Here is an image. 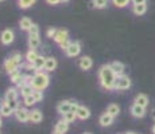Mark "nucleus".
Masks as SVG:
<instances>
[{
	"label": "nucleus",
	"mask_w": 155,
	"mask_h": 134,
	"mask_svg": "<svg viewBox=\"0 0 155 134\" xmlns=\"http://www.w3.org/2000/svg\"><path fill=\"white\" fill-rule=\"evenodd\" d=\"M32 24H34V23L31 22V19H30V17H22V19H20V22H19V26H20V28H22L23 31H28V30L31 28Z\"/></svg>",
	"instance_id": "393cba45"
},
{
	"label": "nucleus",
	"mask_w": 155,
	"mask_h": 134,
	"mask_svg": "<svg viewBox=\"0 0 155 134\" xmlns=\"http://www.w3.org/2000/svg\"><path fill=\"white\" fill-rule=\"evenodd\" d=\"M19 89H15V87H10L7 91H5L4 95V101H15L18 99V95H19Z\"/></svg>",
	"instance_id": "aec40b11"
},
{
	"label": "nucleus",
	"mask_w": 155,
	"mask_h": 134,
	"mask_svg": "<svg viewBox=\"0 0 155 134\" xmlns=\"http://www.w3.org/2000/svg\"><path fill=\"white\" fill-rule=\"evenodd\" d=\"M35 2H37V0H19L18 5H19V8H22V10H27L31 5L35 4Z\"/></svg>",
	"instance_id": "c85d7f7f"
},
{
	"label": "nucleus",
	"mask_w": 155,
	"mask_h": 134,
	"mask_svg": "<svg viewBox=\"0 0 155 134\" xmlns=\"http://www.w3.org/2000/svg\"><path fill=\"white\" fill-rule=\"evenodd\" d=\"M2 125H3V121H2V115H0V127H2Z\"/></svg>",
	"instance_id": "79ce46f5"
},
{
	"label": "nucleus",
	"mask_w": 155,
	"mask_h": 134,
	"mask_svg": "<svg viewBox=\"0 0 155 134\" xmlns=\"http://www.w3.org/2000/svg\"><path fill=\"white\" fill-rule=\"evenodd\" d=\"M57 111L61 115L71 111V101H62V102H59L58 105H57Z\"/></svg>",
	"instance_id": "1a4fd4ad"
},
{
	"label": "nucleus",
	"mask_w": 155,
	"mask_h": 134,
	"mask_svg": "<svg viewBox=\"0 0 155 134\" xmlns=\"http://www.w3.org/2000/svg\"><path fill=\"white\" fill-rule=\"evenodd\" d=\"M134 103H136V105L142 106V107H147L148 103H150V99H148V97L146 94H138L135 97V101H134Z\"/></svg>",
	"instance_id": "6ab92c4d"
},
{
	"label": "nucleus",
	"mask_w": 155,
	"mask_h": 134,
	"mask_svg": "<svg viewBox=\"0 0 155 134\" xmlns=\"http://www.w3.org/2000/svg\"><path fill=\"white\" fill-rule=\"evenodd\" d=\"M62 0H46V3L47 4H50V5H57V4H59Z\"/></svg>",
	"instance_id": "58836bf2"
},
{
	"label": "nucleus",
	"mask_w": 155,
	"mask_h": 134,
	"mask_svg": "<svg viewBox=\"0 0 155 134\" xmlns=\"http://www.w3.org/2000/svg\"><path fill=\"white\" fill-rule=\"evenodd\" d=\"M14 114L19 122H23V123H25V122L30 121V111L26 109V107H19V109H16Z\"/></svg>",
	"instance_id": "0eeeda50"
},
{
	"label": "nucleus",
	"mask_w": 155,
	"mask_h": 134,
	"mask_svg": "<svg viewBox=\"0 0 155 134\" xmlns=\"http://www.w3.org/2000/svg\"><path fill=\"white\" fill-rule=\"evenodd\" d=\"M57 59L53 58V56H49V58H46V63H45V71L46 73H51V71H54L57 68Z\"/></svg>",
	"instance_id": "dca6fc26"
},
{
	"label": "nucleus",
	"mask_w": 155,
	"mask_h": 134,
	"mask_svg": "<svg viewBox=\"0 0 155 134\" xmlns=\"http://www.w3.org/2000/svg\"><path fill=\"white\" fill-rule=\"evenodd\" d=\"M32 95H34V98H35L37 102H41V101L43 99V93L42 91H39V90H35L34 93H32Z\"/></svg>",
	"instance_id": "f704fd0d"
},
{
	"label": "nucleus",
	"mask_w": 155,
	"mask_h": 134,
	"mask_svg": "<svg viewBox=\"0 0 155 134\" xmlns=\"http://www.w3.org/2000/svg\"><path fill=\"white\" fill-rule=\"evenodd\" d=\"M62 2H69V0H62Z\"/></svg>",
	"instance_id": "49530a36"
},
{
	"label": "nucleus",
	"mask_w": 155,
	"mask_h": 134,
	"mask_svg": "<svg viewBox=\"0 0 155 134\" xmlns=\"http://www.w3.org/2000/svg\"><path fill=\"white\" fill-rule=\"evenodd\" d=\"M50 78L47 75V73H43V71H38L32 75V80H31V86L35 89V90L43 91L45 89L49 86Z\"/></svg>",
	"instance_id": "f03ea898"
},
{
	"label": "nucleus",
	"mask_w": 155,
	"mask_h": 134,
	"mask_svg": "<svg viewBox=\"0 0 155 134\" xmlns=\"http://www.w3.org/2000/svg\"><path fill=\"white\" fill-rule=\"evenodd\" d=\"M99 79L103 89H105V90H115V83L117 76H116V74L113 73V70L111 68V64H104V66L100 67Z\"/></svg>",
	"instance_id": "f257e3e1"
},
{
	"label": "nucleus",
	"mask_w": 155,
	"mask_h": 134,
	"mask_svg": "<svg viewBox=\"0 0 155 134\" xmlns=\"http://www.w3.org/2000/svg\"><path fill=\"white\" fill-rule=\"evenodd\" d=\"M68 129H69V123L64 120H59L55 123V127H54V130H58V132H62V133H66Z\"/></svg>",
	"instance_id": "a878e982"
},
{
	"label": "nucleus",
	"mask_w": 155,
	"mask_h": 134,
	"mask_svg": "<svg viewBox=\"0 0 155 134\" xmlns=\"http://www.w3.org/2000/svg\"><path fill=\"white\" fill-rule=\"evenodd\" d=\"M153 134H155V123H154V126H153Z\"/></svg>",
	"instance_id": "37998d69"
},
{
	"label": "nucleus",
	"mask_w": 155,
	"mask_h": 134,
	"mask_svg": "<svg viewBox=\"0 0 155 134\" xmlns=\"http://www.w3.org/2000/svg\"><path fill=\"white\" fill-rule=\"evenodd\" d=\"M76 114H77V118H78V120L85 121V120H88V118L91 117V110H89L88 107L80 105L78 109H77V111H76Z\"/></svg>",
	"instance_id": "4468645a"
},
{
	"label": "nucleus",
	"mask_w": 155,
	"mask_h": 134,
	"mask_svg": "<svg viewBox=\"0 0 155 134\" xmlns=\"http://www.w3.org/2000/svg\"><path fill=\"white\" fill-rule=\"evenodd\" d=\"M23 74L20 73V71H16V73H14V74H11L10 75V79H11V82L12 83H15V85H18V83L20 82V80L23 79Z\"/></svg>",
	"instance_id": "7c9ffc66"
},
{
	"label": "nucleus",
	"mask_w": 155,
	"mask_h": 134,
	"mask_svg": "<svg viewBox=\"0 0 155 134\" xmlns=\"http://www.w3.org/2000/svg\"><path fill=\"white\" fill-rule=\"evenodd\" d=\"M23 102H25V106L26 107H30V106H34L35 103H37V101H35L34 95H30V97L23 98Z\"/></svg>",
	"instance_id": "473e14b6"
},
{
	"label": "nucleus",
	"mask_w": 155,
	"mask_h": 134,
	"mask_svg": "<svg viewBox=\"0 0 155 134\" xmlns=\"http://www.w3.org/2000/svg\"><path fill=\"white\" fill-rule=\"evenodd\" d=\"M132 12L136 16H142L147 12V4H132Z\"/></svg>",
	"instance_id": "4be33fe9"
},
{
	"label": "nucleus",
	"mask_w": 155,
	"mask_h": 134,
	"mask_svg": "<svg viewBox=\"0 0 155 134\" xmlns=\"http://www.w3.org/2000/svg\"><path fill=\"white\" fill-rule=\"evenodd\" d=\"M34 91H35V89L32 87L31 85H26V86H23L22 89H19V93H20V95H22L23 98L32 95V93H34Z\"/></svg>",
	"instance_id": "b1692460"
},
{
	"label": "nucleus",
	"mask_w": 155,
	"mask_h": 134,
	"mask_svg": "<svg viewBox=\"0 0 155 134\" xmlns=\"http://www.w3.org/2000/svg\"><path fill=\"white\" fill-rule=\"evenodd\" d=\"M70 43H71V42H70V40H66V42H64V43H62V44H59V47H61V48H62V50H66V48H68V47H69V46H70Z\"/></svg>",
	"instance_id": "4c0bfd02"
},
{
	"label": "nucleus",
	"mask_w": 155,
	"mask_h": 134,
	"mask_svg": "<svg viewBox=\"0 0 155 134\" xmlns=\"http://www.w3.org/2000/svg\"><path fill=\"white\" fill-rule=\"evenodd\" d=\"M0 2H3V0H0Z\"/></svg>",
	"instance_id": "de8ad7c7"
},
{
	"label": "nucleus",
	"mask_w": 155,
	"mask_h": 134,
	"mask_svg": "<svg viewBox=\"0 0 155 134\" xmlns=\"http://www.w3.org/2000/svg\"><path fill=\"white\" fill-rule=\"evenodd\" d=\"M38 56H39V54L37 52V50H30V51L26 54V61H27V63L32 64L38 59Z\"/></svg>",
	"instance_id": "cd10ccee"
},
{
	"label": "nucleus",
	"mask_w": 155,
	"mask_h": 134,
	"mask_svg": "<svg viewBox=\"0 0 155 134\" xmlns=\"http://www.w3.org/2000/svg\"><path fill=\"white\" fill-rule=\"evenodd\" d=\"M132 4H147V0H131Z\"/></svg>",
	"instance_id": "ea45409f"
},
{
	"label": "nucleus",
	"mask_w": 155,
	"mask_h": 134,
	"mask_svg": "<svg viewBox=\"0 0 155 134\" xmlns=\"http://www.w3.org/2000/svg\"><path fill=\"white\" fill-rule=\"evenodd\" d=\"M112 3H113V5H116L117 8H124L130 4L131 0H112Z\"/></svg>",
	"instance_id": "2f4dec72"
},
{
	"label": "nucleus",
	"mask_w": 155,
	"mask_h": 134,
	"mask_svg": "<svg viewBox=\"0 0 155 134\" xmlns=\"http://www.w3.org/2000/svg\"><path fill=\"white\" fill-rule=\"evenodd\" d=\"M92 66H93V61L91 56H81L78 59V67L81 70H91Z\"/></svg>",
	"instance_id": "f8f14e48"
},
{
	"label": "nucleus",
	"mask_w": 155,
	"mask_h": 134,
	"mask_svg": "<svg viewBox=\"0 0 155 134\" xmlns=\"http://www.w3.org/2000/svg\"><path fill=\"white\" fill-rule=\"evenodd\" d=\"M111 68L113 70V73L116 74V76L124 75V70H126V66H124L121 62H119V61L112 62V63H111Z\"/></svg>",
	"instance_id": "ddd939ff"
},
{
	"label": "nucleus",
	"mask_w": 155,
	"mask_h": 134,
	"mask_svg": "<svg viewBox=\"0 0 155 134\" xmlns=\"http://www.w3.org/2000/svg\"><path fill=\"white\" fill-rule=\"evenodd\" d=\"M19 66H20V64L18 63L15 59L11 58V56H10L8 59H5V61H4V70L7 71L8 75H11V74L16 73L18 68H19Z\"/></svg>",
	"instance_id": "39448f33"
},
{
	"label": "nucleus",
	"mask_w": 155,
	"mask_h": 134,
	"mask_svg": "<svg viewBox=\"0 0 155 134\" xmlns=\"http://www.w3.org/2000/svg\"><path fill=\"white\" fill-rule=\"evenodd\" d=\"M32 34H35V35H39V27H38L37 24H32L31 26V28L28 30V35H32Z\"/></svg>",
	"instance_id": "c9c22d12"
},
{
	"label": "nucleus",
	"mask_w": 155,
	"mask_h": 134,
	"mask_svg": "<svg viewBox=\"0 0 155 134\" xmlns=\"http://www.w3.org/2000/svg\"><path fill=\"white\" fill-rule=\"evenodd\" d=\"M80 52H81V43H80L78 40L71 42L70 46L65 50V54H66L69 58H74V56H77Z\"/></svg>",
	"instance_id": "20e7f679"
},
{
	"label": "nucleus",
	"mask_w": 155,
	"mask_h": 134,
	"mask_svg": "<svg viewBox=\"0 0 155 134\" xmlns=\"http://www.w3.org/2000/svg\"><path fill=\"white\" fill-rule=\"evenodd\" d=\"M84 134H92V133H88V132H86V133H84Z\"/></svg>",
	"instance_id": "a18cd8bd"
},
{
	"label": "nucleus",
	"mask_w": 155,
	"mask_h": 134,
	"mask_svg": "<svg viewBox=\"0 0 155 134\" xmlns=\"http://www.w3.org/2000/svg\"><path fill=\"white\" fill-rule=\"evenodd\" d=\"M131 86H132V80L130 79V76L121 75L117 76V79H116L115 90H128V89H131Z\"/></svg>",
	"instance_id": "7ed1b4c3"
},
{
	"label": "nucleus",
	"mask_w": 155,
	"mask_h": 134,
	"mask_svg": "<svg viewBox=\"0 0 155 134\" xmlns=\"http://www.w3.org/2000/svg\"><path fill=\"white\" fill-rule=\"evenodd\" d=\"M126 134H136V133H132V132H130V133H126Z\"/></svg>",
	"instance_id": "c03bdc74"
},
{
	"label": "nucleus",
	"mask_w": 155,
	"mask_h": 134,
	"mask_svg": "<svg viewBox=\"0 0 155 134\" xmlns=\"http://www.w3.org/2000/svg\"><path fill=\"white\" fill-rule=\"evenodd\" d=\"M41 44V39H39V35H28V47L30 50H37Z\"/></svg>",
	"instance_id": "f3484780"
},
{
	"label": "nucleus",
	"mask_w": 155,
	"mask_h": 134,
	"mask_svg": "<svg viewBox=\"0 0 155 134\" xmlns=\"http://www.w3.org/2000/svg\"><path fill=\"white\" fill-rule=\"evenodd\" d=\"M108 2L109 0H92L91 3H89V5H91L92 8H97V10H104V8L108 5Z\"/></svg>",
	"instance_id": "5701e85b"
},
{
	"label": "nucleus",
	"mask_w": 155,
	"mask_h": 134,
	"mask_svg": "<svg viewBox=\"0 0 155 134\" xmlns=\"http://www.w3.org/2000/svg\"><path fill=\"white\" fill-rule=\"evenodd\" d=\"M45 63H46V58H45V56H42V55H39L37 61L32 63V68H34L35 73L45 70Z\"/></svg>",
	"instance_id": "a211bd4d"
},
{
	"label": "nucleus",
	"mask_w": 155,
	"mask_h": 134,
	"mask_svg": "<svg viewBox=\"0 0 155 134\" xmlns=\"http://www.w3.org/2000/svg\"><path fill=\"white\" fill-rule=\"evenodd\" d=\"M14 39H15V34L12 30H10V28L4 30V31L2 32V35H0V42H2L4 46H10L14 42Z\"/></svg>",
	"instance_id": "423d86ee"
},
{
	"label": "nucleus",
	"mask_w": 155,
	"mask_h": 134,
	"mask_svg": "<svg viewBox=\"0 0 155 134\" xmlns=\"http://www.w3.org/2000/svg\"><path fill=\"white\" fill-rule=\"evenodd\" d=\"M53 134H65V133H62V132H58V130H54V132H53Z\"/></svg>",
	"instance_id": "a19ab883"
},
{
	"label": "nucleus",
	"mask_w": 155,
	"mask_h": 134,
	"mask_svg": "<svg viewBox=\"0 0 155 134\" xmlns=\"http://www.w3.org/2000/svg\"><path fill=\"white\" fill-rule=\"evenodd\" d=\"M130 111H131V114H132V117H135V118H143L146 115V107H142V106H139V105H136V103H134L132 106H131V109H130Z\"/></svg>",
	"instance_id": "6e6552de"
},
{
	"label": "nucleus",
	"mask_w": 155,
	"mask_h": 134,
	"mask_svg": "<svg viewBox=\"0 0 155 134\" xmlns=\"http://www.w3.org/2000/svg\"><path fill=\"white\" fill-rule=\"evenodd\" d=\"M107 113L111 114L112 117H117L120 114V107L116 105V103H111V105H108V107H107Z\"/></svg>",
	"instance_id": "bb28decb"
},
{
	"label": "nucleus",
	"mask_w": 155,
	"mask_h": 134,
	"mask_svg": "<svg viewBox=\"0 0 155 134\" xmlns=\"http://www.w3.org/2000/svg\"><path fill=\"white\" fill-rule=\"evenodd\" d=\"M62 120L66 121L68 123H71V122H74L77 120V114L74 111H69V113H66V114L62 115Z\"/></svg>",
	"instance_id": "c756f323"
},
{
	"label": "nucleus",
	"mask_w": 155,
	"mask_h": 134,
	"mask_svg": "<svg viewBox=\"0 0 155 134\" xmlns=\"http://www.w3.org/2000/svg\"><path fill=\"white\" fill-rule=\"evenodd\" d=\"M66 40H69V31L68 30H58L54 36V42L58 44H62Z\"/></svg>",
	"instance_id": "9d476101"
},
{
	"label": "nucleus",
	"mask_w": 155,
	"mask_h": 134,
	"mask_svg": "<svg viewBox=\"0 0 155 134\" xmlns=\"http://www.w3.org/2000/svg\"><path fill=\"white\" fill-rule=\"evenodd\" d=\"M12 114H14V110L8 106V103L5 101H3V103L0 105V115L2 117H10Z\"/></svg>",
	"instance_id": "412c9836"
},
{
	"label": "nucleus",
	"mask_w": 155,
	"mask_h": 134,
	"mask_svg": "<svg viewBox=\"0 0 155 134\" xmlns=\"http://www.w3.org/2000/svg\"><path fill=\"white\" fill-rule=\"evenodd\" d=\"M57 31H58V30H55V28H49L46 31V35H47V38H51V39H54V36H55V34H57Z\"/></svg>",
	"instance_id": "e433bc0d"
},
{
	"label": "nucleus",
	"mask_w": 155,
	"mask_h": 134,
	"mask_svg": "<svg viewBox=\"0 0 155 134\" xmlns=\"http://www.w3.org/2000/svg\"><path fill=\"white\" fill-rule=\"evenodd\" d=\"M42 120H43V114L39 109H34L30 111V121L32 123H39V122H42Z\"/></svg>",
	"instance_id": "2eb2a0df"
},
{
	"label": "nucleus",
	"mask_w": 155,
	"mask_h": 134,
	"mask_svg": "<svg viewBox=\"0 0 155 134\" xmlns=\"http://www.w3.org/2000/svg\"><path fill=\"white\" fill-rule=\"evenodd\" d=\"M113 120H115V117H112L111 114H108V113L105 111V113H103V114L100 115L99 123L103 127H108V126H111V125L113 123Z\"/></svg>",
	"instance_id": "9b49d317"
},
{
	"label": "nucleus",
	"mask_w": 155,
	"mask_h": 134,
	"mask_svg": "<svg viewBox=\"0 0 155 134\" xmlns=\"http://www.w3.org/2000/svg\"><path fill=\"white\" fill-rule=\"evenodd\" d=\"M5 102H7L8 106L14 110V113H15V110H16V109H19V102H18V99H15V101H5Z\"/></svg>",
	"instance_id": "72a5a7b5"
}]
</instances>
